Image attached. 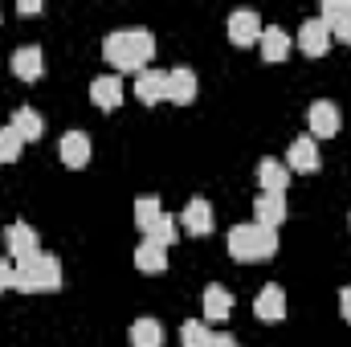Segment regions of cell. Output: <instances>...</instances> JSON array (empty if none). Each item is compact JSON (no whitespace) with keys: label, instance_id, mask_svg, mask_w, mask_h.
I'll use <instances>...</instances> for the list:
<instances>
[{"label":"cell","instance_id":"cell-30","mask_svg":"<svg viewBox=\"0 0 351 347\" xmlns=\"http://www.w3.org/2000/svg\"><path fill=\"white\" fill-rule=\"evenodd\" d=\"M339 311H343V319L351 323V286H343V290H339Z\"/></svg>","mask_w":351,"mask_h":347},{"label":"cell","instance_id":"cell-24","mask_svg":"<svg viewBox=\"0 0 351 347\" xmlns=\"http://www.w3.org/2000/svg\"><path fill=\"white\" fill-rule=\"evenodd\" d=\"M164 217V208H160V196H139L135 200V229L147 237L152 229H156V221Z\"/></svg>","mask_w":351,"mask_h":347},{"label":"cell","instance_id":"cell-11","mask_svg":"<svg viewBox=\"0 0 351 347\" xmlns=\"http://www.w3.org/2000/svg\"><path fill=\"white\" fill-rule=\"evenodd\" d=\"M8 66H12V74L21 82H37L41 70H45V53H41V45H21V49H12Z\"/></svg>","mask_w":351,"mask_h":347},{"label":"cell","instance_id":"cell-3","mask_svg":"<svg viewBox=\"0 0 351 347\" xmlns=\"http://www.w3.org/2000/svg\"><path fill=\"white\" fill-rule=\"evenodd\" d=\"M229 254L237 261H265L278 254V229H262V225H233L229 229Z\"/></svg>","mask_w":351,"mask_h":347},{"label":"cell","instance_id":"cell-13","mask_svg":"<svg viewBox=\"0 0 351 347\" xmlns=\"http://www.w3.org/2000/svg\"><path fill=\"white\" fill-rule=\"evenodd\" d=\"M286 196H278V192H262L258 200H254V225H262V229H282V221H286Z\"/></svg>","mask_w":351,"mask_h":347},{"label":"cell","instance_id":"cell-8","mask_svg":"<svg viewBox=\"0 0 351 347\" xmlns=\"http://www.w3.org/2000/svg\"><path fill=\"white\" fill-rule=\"evenodd\" d=\"M90 152H94V147H90L86 131H66V135H62V143H58L62 164H66V168H74V172H82V168L90 164Z\"/></svg>","mask_w":351,"mask_h":347},{"label":"cell","instance_id":"cell-22","mask_svg":"<svg viewBox=\"0 0 351 347\" xmlns=\"http://www.w3.org/2000/svg\"><path fill=\"white\" fill-rule=\"evenodd\" d=\"M25 143H33V139H41L45 135V123H41V115L33 110V106H21V110H12V123H8Z\"/></svg>","mask_w":351,"mask_h":347},{"label":"cell","instance_id":"cell-23","mask_svg":"<svg viewBox=\"0 0 351 347\" xmlns=\"http://www.w3.org/2000/svg\"><path fill=\"white\" fill-rule=\"evenodd\" d=\"M131 347H164V327H160V319H152V315L135 319V323H131Z\"/></svg>","mask_w":351,"mask_h":347},{"label":"cell","instance_id":"cell-9","mask_svg":"<svg viewBox=\"0 0 351 347\" xmlns=\"http://www.w3.org/2000/svg\"><path fill=\"white\" fill-rule=\"evenodd\" d=\"M319 21L331 29V37H339L343 45H351V0H323Z\"/></svg>","mask_w":351,"mask_h":347},{"label":"cell","instance_id":"cell-29","mask_svg":"<svg viewBox=\"0 0 351 347\" xmlns=\"http://www.w3.org/2000/svg\"><path fill=\"white\" fill-rule=\"evenodd\" d=\"M208 347H237V339H233L229 331H213V339H208Z\"/></svg>","mask_w":351,"mask_h":347},{"label":"cell","instance_id":"cell-26","mask_svg":"<svg viewBox=\"0 0 351 347\" xmlns=\"http://www.w3.org/2000/svg\"><path fill=\"white\" fill-rule=\"evenodd\" d=\"M21 147H25V139L12 127H0V164H16L21 160Z\"/></svg>","mask_w":351,"mask_h":347},{"label":"cell","instance_id":"cell-20","mask_svg":"<svg viewBox=\"0 0 351 347\" xmlns=\"http://www.w3.org/2000/svg\"><path fill=\"white\" fill-rule=\"evenodd\" d=\"M204 315H208L213 323H225V319L233 315V294H229L221 282H208V286H204Z\"/></svg>","mask_w":351,"mask_h":347},{"label":"cell","instance_id":"cell-28","mask_svg":"<svg viewBox=\"0 0 351 347\" xmlns=\"http://www.w3.org/2000/svg\"><path fill=\"white\" fill-rule=\"evenodd\" d=\"M4 290H12V261L0 258V294H4Z\"/></svg>","mask_w":351,"mask_h":347},{"label":"cell","instance_id":"cell-31","mask_svg":"<svg viewBox=\"0 0 351 347\" xmlns=\"http://www.w3.org/2000/svg\"><path fill=\"white\" fill-rule=\"evenodd\" d=\"M16 8H21V12H25V16H33V12H41V4H37V0H21V4H16Z\"/></svg>","mask_w":351,"mask_h":347},{"label":"cell","instance_id":"cell-27","mask_svg":"<svg viewBox=\"0 0 351 347\" xmlns=\"http://www.w3.org/2000/svg\"><path fill=\"white\" fill-rule=\"evenodd\" d=\"M147 237H152V241H160V246L168 250V246H172V241H176V217H168V213H164V217L156 221V229H152Z\"/></svg>","mask_w":351,"mask_h":347},{"label":"cell","instance_id":"cell-2","mask_svg":"<svg viewBox=\"0 0 351 347\" xmlns=\"http://www.w3.org/2000/svg\"><path fill=\"white\" fill-rule=\"evenodd\" d=\"M62 286V261L53 254H33L25 261H12V290L21 294H53Z\"/></svg>","mask_w":351,"mask_h":347},{"label":"cell","instance_id":"cell-21","mask_svg":"<svg viewBox=\"0 0 351 347\" xmlns=\"http://www.w3.org/2000/svg\"><path fill=\"white\" fill-rule=\"evenodd\" d=\"M135 265H139L143 274H164V270H168V250H164L160 241L143 237L139 250H135Z\"/></svg>","mask_w":351,"mask_h":347},{"label":"cell","instance_id":"cell-15","mask_svg":"<svg viewBox=\"0 0 351 347\" xmlns=\"http://www.w3.org/2000/svg\"><path fill=\"white\" fill-rule=\"evenodd\" d=\"M135 94H139L143 106L168 102V74H160V70H143V74L135 78Z\"/></svg>","mask_w":351,"mask_h":347},{"label":"cell","instance_id":"cell-10","mask_svg":"<svg viewBox=\"0 0 351 347\" xmlns=\"http://www.w3.org/2000/svg\"><path fill=\"white\" fill-rule=\"evenodd\" d=\"M331 29L319 21V16H311V21H302V29H298V45H302V53L306 58H323L327 49H331Z\"/></svg>","mask_w":351,"mask_h":347},{"label":"cell","instance_id":"cell-16","mask_svg":"<svg viewBox=\"0 0 351 347\" xmlns=\"http://www.w3.org/2000/svg\"><path fill=\"white\" fill-rule=\"evenodd\" d=\"M258 184H262V192H278V196H286V188H290V168H286L282 160L265 156L262 164H258Z\"/></svg>","mask_w":351,"mask_h":347},{"label":"cell","instance_id":"cell-1","mask_svg":"<svg viewBox=\"0 0 351 347\" xmlns=\"http://www.w3.org/2000/svg\"><path fill=\"white\" fill-rule=\"evenodd\" d=\"M102 58L114 66V70H139L156 58V37L147 29H114L106 41H102Z\"/></svg>","mask_w":351,"mask_h":347},{"label":"cell","instance_id":"cell-18","mask_svg":"<svg viewBox=\"0 0 351 347\" xmlns=\"http://www.w3.org/2000/svg\"><path fill=\"white\" fill-rule=\"evenodd\" d=\"M90 98H94V106L114 110V106L123 102V78H119V74H102V78H94V82H90Z\"/></svg>","mask_w":351,"mask_h":347},{"label":"cell","instance_id":"cell-4","mask_svg":"<svg viewBox=\"0 0 351 347\" xmlns=\"http://www.w3.org/2000/svg\"><path fill=\"white\" fill-rule=\"evenodd\" d=\"M282 164L290 168V176H294V172H302V176H315L319 168H323V156H319V143H315L311 135H302V139H294Z\"/></svg>","mask_w":351,"mask_h":347},{"label":"cell","instance_id":"cell-6","mask_svg":"<svg viewBox=\"0 0 351 347\" xmlns=\"http://www.w3.org/2000/svg\"><path fill=\"white\" fill-rule=\"evenodd\" d=\"M4 246H8L12 261H25V258H33V254H41L37 229H33V225H25V221H12V225L4 229Z\"/></svg>","mask_w":351,"mask_h":347},{"label":"cell","instance_id":"cell-5","mask_svg":"<svg viewBox=\"0 0 351 347\" xmlns=\"http://www.w3.org/2000/svg\"><path fill=\"white\" fill-rule=\"evenodd\" d=\"M306 127H311V139H331V135H339V106L327 102V98L311 102V110H306Z\"/></svg>","mask_w":351,"mask_h":347},{"label":"cell","instance_id":"cell-7","mask_svg":"<svg viewBox=\"0 0 351 347\" xmlns=\"http://www.w3.org/2000/svg\"><path fill=\"white\" fill-rule=\"evenodd\" d=\"M180 225H184L192 237H208V233H213V225H217L213 204H208L204 196H192V200L184 204V213H180Z\"/></svg>","mask_w":351,"mask_h":347},{"label":"cell","instance_id":"cell-12","mask_svg":"<svg viewBox=\"0 0 351 347\" xmlns=\"http://www.w3.org/2000/svg\"><path fill=\"white\" fill-rule=\"evenodd\" d=\"M262 16L254 12V8H237L233 16H229V41L233 45H254L258 37H262Z\"/></svg>","mask_w":351,"mask_h":347},{"label":"cell","instance_id":"cell-19","mask_svg":"<svg viewBox=\"0 0 351 347\" xmlns=\"http://www.w3.org/2000/svg\"><path fill=\"white\" fill-rule=\"evenodd\" d=\"M168 102H176V106L196 102V74L188 66H176L172 74H168Z\"/></svg>","mask_w":351,"mask_h":347},{"label":"cell","instance_id":"cell-17","mask_svg":"<svg viewBox=\"0 0 351 347\" xmlns=\"http://www.w3.org/2000/svg\"><path fill=\"white\" fill-rule=\"evenodd\" d=\"M258 45H262L265 62H286V58H290V33H286L282 25H265L262 37H258Z\"/></svg>","mask_w":351,"mask_h":347},{"label":"cell","instance_id":"cell-14","mask_svg":"<svg viewBox=\"0 0 351 347\" xmlns=\"http://www.w3.org/2000/svg\"><path fill=\"white\" fill-rule=\"evenodd\" d=\"M254 315L262 319V323H282L286 319V290L282 286H262V294L254 298Z\"/></svg>","mask_w":351,"mask_h":347},{"label":"cell","instance_id":"cell-25","mask_svg":"<svg viewBox=\"0 0 351 347\" xmlns=\"http://www.w3.org/2000/svg\"><path fill=\"white\" fill-rule=\"evenodd\" d=\"M213 339V331L200 323V319H188L184 327H180V347H208Z\"/></svg>","mask_w":351,"mask_h":347}]
</instances>
